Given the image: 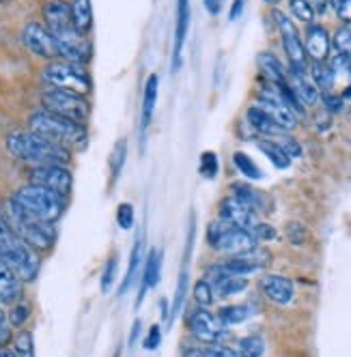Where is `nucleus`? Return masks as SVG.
I'll use <instances>...</instances> for the list:
<instances>
[{
    "label": "nucleus",
    "mask_w": 351,
    "mask_h": 357,
    "mask_svg": "<svg viewBox=\"0 0 351 357\" xmlns=\"http://www.w3.org/2000/svg\"><path fill=\"white\" fill-rule=\"evenodd\" d=\"M158 89H160V78L156 73L149 75V80L144 84V97H142V130H147L149 123H151L156 101H158Z\"/></svg>",
    "instance_id": "393cba45"
},
{
    "label": "nucleus",
    "mask_w": 351,
    "mask_h": 357,
    "mask_svg": "<svg viewBox=\"0 0 351 357\" xmlns=\"http://www.w3.org/2000/svg\"><path fill=\"white\" fill-rule=\"evenodd\" d=\"M231 192H233V196H235L237 200H241L244 205L250 207L255 213H263V211L269 209V200H267V196H265L263 192L255 190L253 185L235 183V185L231 188Z\"/></svg>",
    "instance_id": "5701e85b"
},
{
    "label": "nucleus",
    "mask_w": 351,
    "mask_h": 357,
    "mask_svg": "<svg viewBox=\"0 0 351 357\" xmlns=\"http://www.w3.org/2000/svg\"><path fill=\"white\" fill-rule=\"evenodd\" d=\"M218 158H216V153L207 151L200 155V166H198V172L203 174L205 178H214L218 174Z\"/></svg>",
    "instance_id": "ea45409f"
},
{
    "label": "nucleus",
    "mask_w": 351,
    "mask_h": 357,
    "mask_svg": "<svg viewBox=\"0 0 351 357\" xmlns=\"http://www.w3.org/2000/svg\"><path fill=\"white\" fill-rule=\"evenodd\" d=\"M330 47H332V39H330L328 31L319 26V24H308L306 43H304L306 56H311L313 63H328Z\"/></svg>",
    "instance_id": "a211bd4d"
},
{
    "label": "nucleus",
    "mask_w": 351,
    "mask_h": 357,
    "mask_svg": "<svg viewBox=\"0 0 351 357\" xmlns=\"http://www.w3.org/2000/svg\"><path fill=\"white\" fill-rule=\"evenodd\" d=\"M271 86H274V84H271ZM259 108L265 110L276 123H278V125L283 127L285 132L295 130V127H297V114L285 104L283 97L278 95V91H276V89L263 91V93L259 95Z\"/></svg>",
    "instance_id": "4468645a"
},
{
    "label": "nucleus",
    "mask_w": 351,
    "mask_h": 357,
    "mask_svg": "<svg viewBox=\"0 0 351 357\" xmlns=\"http://www.w3.org/2000/svg\"><path fill=\"white\" fill-rule=\"evenodd\" d=\"M308 5L315 9V13H323V11H325V7L330 5V0H308Z\"/></svg>",
    "instance_id": "3c124183"
},
{
    "label": "nucleus",
    "mask_w": 351,
    "mask_h": 357,
    "mask_svg": "<svg viewBox=\"0 0 351 357\" xmlns=\"http://www.w3.org/2000/svg\"><path fill=\"white\" fill-rule=\"evenodd\" d=\"M257 213L246 207L241 200H237L235 196H227L220 202V220L229 226L235 228H244V231H250L257 224Z\"/></svg>",
    "instance_id": "2eb2a0df"
},
{
    "label": "nucleus",
    "mask_w": 351,
    "mask_h": 357,
    "mask_svg": "<svg viewBox=\"0 0 351 357\" xmlns=\"http://www.w3.org/2000/svg\"><path fill=\"white\" fill-rule=\"evenodd\" d=\"M261 293L276 305H289L295 299V287L289 278L278 273H267L259 280Z\"/></svg>",
    "instance_id": "dca6fc26"
},
{
    "label": "nucleus",
    "mask_w": 351,
    "mask_h": 357,
    "mask_svg": "<svg viewBox=\"0 0 351 357\" xmlns=\"http://www.w3.org/2000/svg\"><path fill=\"white\" fill-rule=\"evenodd\" d=\"M330 7L345 24H351V0H330Z\"/></svg>",
    "instance_id": "c03bdc74"
},
{
    "label": "nucleus",
    "mask_w": 351,
    "mask_h": 357,
    "mask_svg": "<svg viewBox=\"0 0 351 357\" xmlns=\"http://www.w3.org/2000/svg\"><path fill=\"white\" fill-rule=\"evenodd\" d=\"M11 198L24 211H29L31 215H35L43 222H50V224H57L67 209V198L59 196L57 192L47 190V188L35 185V183L22 185Z\"/></svg>",
    "instance_id": "423d86ee"
},
{
    "label": "nucleus",
    "mask_w": 351,
    "mask_h": 357,
    "mask_svg": "<svg viewBox=\"0 0 351 357\" xmlns=\"http://www.w3.org/2000/svg\"><path fill=\"white\" fill-rule=\"evenodd\" d=\"M41 80L50 89L69 91V93H76L82 97H87L91 93L89 73L82 69V65L69 63V61H52L41 71Z\"/></svg>",
    "instance_id": "0eeeda50"
},
{
    "label": "nucleus",
    "mask_w": 351,
    "mask_h": 357,
    "mask_svg": "<svg viewBox=\"0 0 351 357\" xmlns=\"http://www.w3.org/2000/svg\"><path fill=\"white\" fill-rule=\"evenodd\" d=\"M190 29V0H177V29H174V54H172V71L181 67V52L186 45Z\"/></svg>",
    "instance_id": "6ab92c4d"
},
{
    "label": "nucleus",
    "mask_w": 351,
    "mask_h": 357,
    "mask_svg": "<svg viewBox=\"0 0 351 357\" xmlns=\"http://www.w3.org/2000/svg\"><path fill=\"white\" fill-rule=\"evenodd\" d=\"M0 357H15V353H13L11 349L3 347V349H0Z\"/></svg>",
    "instance_id": "5fc2aeb1"
},
{
    "label": "nucleus",
    "mask_w": 351,
    "mask_h": 357,
    "mask_svg": "<svg viewBox=\"0 0 351 357\" xmlns=\"http://www.w3.org/2000/svg\"><path fill=\"white\" fill-rule=\"evenodd\" d=\"M265 340L261 338V336H246V338H241L239 340V344H237V351L244 355V357H263L265 355Z\"/></svg>",
    "instance_id": "7c9ffc66"
},
{
    "label": "nucleus",
    "mask_w": 351,
    "mask_h": 357,
    "mask_svg": "<svg viewBox=\"0 0 351 357\" xmlns=\"http://www.w3.org/2000/svg\"><path fill=\"white\" fill-rule=\"evenodd\" d=\"M188 327H190V334L196 340L207 342V344H218L227 336V325L218 319V314H211L207 308H198L196 312H192Z\"/></svg>",
    "instance_id": "ddd939ff"
},
{
    "label": "nucleus",
    "mask_w": 351,
    "mask_h": 357,
    "mask_svg": "<svg viewBox=\"0 0 351 357\" xmlns=\"http://www.w3.org/2000/svg\"><path fill=\"white\" fill-rule=\"evenodd\" d=\"M250 233L255 235V239L261 243V241H271L276 239V228L269 226V224H255L253 228H250Z\"/></svg>",
    "instance_id": "37998d69"
},
{
    "label": "nucleus",
    "mask_w": 351,
    "mask_h": 357,
    "mask_svg": "<svg viewBox=\"0 0 351 357\" xmlns=\"http://www.w3.org/2000/svg\"><path fill=\"white\" fill-rule=\"evenodd\" d=\"M200 357H244L239 351L231 349V347H224V344H211L209 349L200 351Z\"/></svg>",
    "instance_id": "a19ab883"
},
{
    "label": "nucleus",
    "mask_w": 351,
    "mask_h": 357,
    "mask_svg": "<svg viewBox=\"0 0 351 357\" xmlns=\"http://www.w3.org/2000/svg\"><path fill=\"white\" fill-rule=\"evenodd\" d=\"M253 317V308L246 303H237V305H224L218 312V319L224 323V325H239L244 321H248Z\"/></svg>",
    "instance_id": "c85d7f7f"
},
{
    "label": "nucleus",
    "mask_w": 351,
    "mask_h": 357,
    "mask_svg": "<svg viewBox=\"0 0 351 357\" xmlns=\"http://www.w3.org/2000/svg\"><path fill=\"white\" fill-rule=\"evenodd\" d=\"M207 241L214 250L229 254V257H237V254H246L250 250L259 248V241L250 231L244 228H235L224 224L222 220L211 222L207 228Z\"/></svg>",
    "instance_id": "6e6552de"
},
{
    "label": "nucleus",
    "mask_w": 351,
    "mask_h": 357,
    "mask_svg": "<svg viewBox=\"0 0 351 357\" xmlns=\"http://www.w3.org/2000/svg\"><path fill=\"white\" fill-rule=\"evenodd\" d=\"M0 259H3L22 280L24 284L33 282L41 269L39 252L24 241L0 211Z\"/></svg>",
    "instance_id": "7ed1b4c3"
},
{
    "label": "nucleus",
    "mask_w": 351,
    "mask_h": 357,
    "mask_svg": "<svg viewBox=\"0 0 351 357\" xmlns=\"http://www.w3.org/2000/svg\"><path fill=\"white\" fill-rule=\"evenodd\" d=\"M205 7H207V11H209L211 15H216V13H220V9H222V0H205Z\"/></svg>",
    "instance_id": "603ef678"
},
{
    "label": "nucleus",
    "mask_w": 351,
    "mask_h": 357,
    "mask_svg": "<svg viewBox=\"0 0 351 357\" xmlns=\"http://www.w3.org/2000/svg\"><path fill=\"white\" fill-rule=\"evenodd\" d=\"M29 181L41 188H47L57 192L63 198L71 196L73 190V176L69 172L67 166H59V164H50V166H33L29 170Z\"/></svg>",
    "instance_id": "9b49d317"
},
{
    "label": "nucleus",
    "mask_w": 351,
    "mask_h": 357,
    "mask_svg": "<svg viewBox=\"0 0 351 357\" xmlns=\"http://www.w3.org/2000/svg\"><path fill=\"white\" fill-rule=\"evenodd\" d=\"M43 20L47 31L52 33L57 47H59V56H63L69 63L84 65L91 61L93 47L76 26H73V20L69 13V5L63 0H50L43 7Z\"/></svg>",
    "instance_id": "f257e3e1"
},
{
    "label": "nucleus",
    "mask_w": 351,
    "mask_h": 357,
    "mask_svg": "<svg viewBox=\"0 0 351 357\" xmlns=\"http://www.w3.org/2000/svg\"><path fill=\"white\" fill-rule=\"evenodd\" d=\"M22 43L27 45L31 52L39 59H45L52 63L54 59H59V47L57 41L52 37V33L47 31L45 24L39 22H29L22 31Z\"/></svg>",
    "instance_id": "f8f14e48"
},
{
    "label": "nucleus",
    "mask_w": 351,
    "mask_h": 357,
    "mask_svg": "<svg viewBox=\"0 0 351 357\" xmlns=\"http://www.w3.org/2000/svg\"><path fill=\"white\" fill-rule=\"evenodd\" d=\"M233 164H235V168L246 176V178H253V181H257V178H261V170H259V166L250 160L246 153H241V151H237L235 155H233Z\"/></svg>",
    "instance_id": "473e14b6"
},
{
    "label": "nucleus",
    "mask_w": 351,
    "mask_h": 357,
    "mask_svg": "<svg viewBox=\"0 0 351 357\" xmlns=\"http://www.w3.org/2000/svg\"><path fill=\"white\" fill-rule=\"evenodd\" d=\"M259 149L263 151V155H265L276 168L285 170V168L291 166V158L287 155V151H285L281 144H276V142H271V140H259Z\"/></svg>",
    "instance_id": "cd10ccee"
},
{
    "label": "nucleus",
    "mask_w": 351,
    "mask_h": 357,
    "mask_svg": "<svg viewBox=\"0 0 351 357\" xmlns=\"http://www.w3.org/2000/svg\"><path fill=\"white\" fill-rule=\"evenodd\" d=\"M287 84L293 91V95L297 97V101L302 106H315L319 101V89L315 86L313 78L308 75V69H291L287 75Z\"/></svg>",
    "instance_id": "f3484780"
},
{
    "label": "nucleus",
    "mask_w": 351,
    "mask_h": 357,
    "mask_svg": "<svg viewBox=\"0 0 351 357\" xmlns=\"http://www.w3.org/2000/svg\"><path fill=\"white\" fill-rule=\"evenodd\" d=\"M31 312H33L31 303H29V301H24V299H17L15 303H11V308H9V312H7L9 325H11V327H17V329H22L24 325L29 323V319H31Z\"/></svg>",
    "instance_id": "c756f323"
},
{
    "label": "nucleus",
    "mask_w": 351,
    "mask_h": 357,
    "mask_svg": "<svg viewBox=\"0 0 351 357\" xmlns=\"http://www.w3.org/2000/svg\"><path fill=\"white\" fill-rule=\"evenodd\" d=\"M334 47H336V54L347 56L351 61V26H343L336 31L334 39H332Z\"/></svg>",
    "instance_id": "e433bc0d"
},
{
    "label": "nucleus",
    "mask_w": 351,
    "mask_h": 357,
    "mask_svg": "<svg viewBox=\"0 0 351 357\" xmlns=\"http://www.w3.org/2000/svg\"><path fill=\"white\" fill-rule=\"evenodd\" d=\"M11 340H13V336H11V325H9V319H7V314H5L3 310H0V349L7 347Z\"/></svg>",
    "instance_id": "49530a36"
},
{
    "label": "nucleus",
    "mask_w": 351,
    "mask_h": 357,
    "mask_svg": "<svg viewBox=\"0 0 351 357\" xmlns=\"http://www.w3.org/2000/svg\"><path fill=\"white\" fill-rule=\"evenodd\" d=\"M246 119H248V123L253 125V130L257 132V134H261V136H281V134H285V130L283 127L276 123L265 110H261L259 106H253V108H248V112H246Z\"/></svg>",
    "instance_id": "4be33fe9"
},
{
    "label": "nucleus",
    "mask_w": 351,
    "mask_h": 357,
    "mask_svg": "<svg viewBox=\"0 0 351 357\" xmlns=\"http://www.w3.org/2000/svg\"><path fill=\"white\" fill-rule=\"evenodd\" d=\"M241 11H244V0H235V3H233V9H231V13H229V20L235 22V20L241 15Z\"/></svg>",
    "instance_id": "8fccbe9b"
},
{
    "label": "nucleus",
    "mask_w": 351,
    "mask_h": 357,
    "mask_svg": "<svg viewBox=\"0 0 351 357\" xmlns=\"http://www.w3.org/2000/svg\"><path fill=\"white\" fill-rule=\"evenodd\" d=\"M160 308H162V321H166L168 319V301H166V297L160 301Z\"/></svg>",
    "instance_id": "864d4df0"
},
{
    "label": "nucleus",
    "mask_w": 351,
    "mask_h": 357,
    "mask_svg": "<svg viewBox=\"0 0 351 357\" xmlns=\"http://www.w3.org/2000/svg\"><path fill=\"white\" fill-rule=\"evenodd\" d=\"M192 293H194V299H196V303L200 305V308H207V305H211L214 299H216L214 289H211V284L207 282V280H198V282L194 284Z\"/></svg>",
    "instance_id": "72a5a7b5"
},
{
    "label": "nucleus",
    "mask_w": 351,
    "mask_h": 357,
    "mask_svg": "<svg viewBox=\"0 0 351 357\" xmlns=\"http://www.w3.org/2000/svg\"><path fill=\"white\" fill-rule=\"evenodd\" d=\"M160 340H162V334H160V325H151V329H149V334L144 336L142 340V347L147 351H156L160 347Z\"/></svg>",
    "instance_id": "a18cd8bd"
},
{
    "label": "nucleus",
    "mask_w": 351,
    "mask_h": 357,
    "mask_svg": "<svg viewBox=\"0 0 351 357\" xmlns=\"http://www.w3.org/2000/svg\"><path fill=\"white\" fill-rule=\"evenodd\" d=\"M5 220L9 222V226L13 231L27 241L33 250L37 252H50L57 243V228L54 224L43 222L35 215H31L29 211H24L13 198H9L5 202L3 209Z\"/></svg>",
    "instance_id": "39448f33"
},
{
    "label": "nucleus",
    "mask_w": 351,
    "mask_h": 357,
    "mask_svg": "<svg viewBox=\"0 0 351 357\" xmlns=\"http://www.w3.org/2000/svg\"><path fill=\"white\" fill-rule=\"evenodd\" d=\"M259 69L263 71L265 78H267L271 84H276V86L287 82V73H285L283 65H281L278 61H276L271 54H267V52L259 54Z\"/></svg>",
    "instance_id": "bb28decb"
},
{
    "label": "nucleus",
    "mask_w": 351,
    "mask_h": 357,
    "mask_svg": "<svg viewBox=\"0 0 351 357\" xmlns=\"http://www.w3.org/2000/svg\"><path fill=\"white\" fill-rule=\"evenodd\" d=\"M140 331H142V323L140 321H134V327H132V334H130V349H134V344H136V340L140 338Z\"/></svg>",
    "instance_id": "09e8293b"
},
{
    "label": "nucleus",
    "mask_w": 351,
    "mask_h": 357,
    "mask_svg": "<svg viewBox=\"0 0 351 357\" xmlns=\"http://www.w3.org/2000/svg\"><path fill=\"white\" fill-rule=\"evenodd\" d=\"M265 3H267V5H278L281 0H265Z\"/></svg>",
    "instance_id": "6e6d98bb"
},
{
    "label": "nucleus",
    "mask_w": 351,
    "mask_h": 357,
    "mask_svg": "<svg viewBox=\"0 0 351 357\" xmlns=\"http://www.w3.org/2000/svg\"><path fill=\"white\" fill-rule=\"evenodd\" d=\"M125 158H128V140H119L112 149V155H110V166H112V178L117 181V176L125 164Z\"/></svg>",
    "instance_id": "f704fd0d"
},
{
    "label": "nucleus",
    "mask_w": 351,
    "mask_h": 357,
    "mask_svg": "<svg viewBox=\"0 0 351 357\" xmlns=\"http://www.w3.org/2000/svg\"><path fill=\"white\" fill-rule=\"evenodd\" d=\"M9 3V0H0V5H7Z\"/></svg>",
    "instance_id": "4d7b16f0"
},
{
    "label": "nucleus",
    "mask_w": 351,
    "mask_h": 357,
    "mask_svg": "<svg viewBox=\"0 0 351 357\" xmlns=\"http://www.w3.org/2000/svg\"><path fill=\"white\" fill-rule=\"evenodd\" d=\"M285 233H287V239L293 243V245H302L308 237V231H306V226L302 222H289L287 228H285Z\"/></svg>",
    "instance_id": "58836bf2"
},
{
    "label": "nucleus",
    "mask_w": 351,
    "mask_h": 357,
    "mask_svg": "<svg viewBox=\"0 0 351 357\" xmlns=\"http://www.w3.org/2000/svg\"><path fill=\"white\" fill-rule=\"evenodd\" d=\"M41 104H43V110L54 112L59 116H65L76 123H87L91 114V104L87 101V97L69 93V91L50 89L41 95Z\"/></svg>",
    "instance_id": "1a4fd4ad"
},
{
    "label": "nucleus",
    "mask_w": 351,
    "mask_h": 357,
    "mask_svg": "<svg viewBox=\"0 0 351 357\" xmlns=\"http://www.w3.org/2000/svg\"><path fill=\"white\" fill-rule=\"evenodd\" d=\"M7 151L17 160L33 166H50L59 164L67 166L73 158V153L52 140H47L35 132H11L7 136Z\"/></svg>",
    "instance_id": "f03ea898"
},
{
    "label": "nucleus",
    "mask_w": 351,
    "mask_h": 357,
    "mask_svg": "<svg viewBox=\"0 0 351 357\" xmlns=\"http://www.w3.org/2000/svg\"><path fill=\"white\" fill-rule=\"evenodd\" d=\"M22 284L17 273L0 259V305H11L22 299Z\"/></svg>",
    "instance_id": "aec40b11"
},
{
    "label": "nucleus",
    "mask_w": 351,
    "mask_h": 357,
    "mask_svg": "<svg viewBox=\"0 0 351 357\" xmlns=\"http://www.w3.org/2000/svg\"><path fill=\"white\" fill-rule=\"evenodd\" d=\"M160 269H162V254H160V250H151V252H149L147 261H144V273H142V282H140L136 305L142 303L147 291H151V289L158 287V282H160Z\"/></svg>",
    "instance_id": "412c9836"
},
{
    "label": "nucleus",
    "mask_w": 351,
    "mask_h": 357,
    "mask_svg": "<svg viewBox=\"0 0 351 357\" xmlns=\"http://www.w3.org/2000/svg\"><path fill=\"white\" fill-rule=\"evenodd\" d=\"M142 250H144V237L138 235V239H136V243H134V248H132V254H130L128 273H125V280H123V284H121V289H119V295H125V293L130 291V287H132V282H134V278H136V273H138V267H140V263H142Z\"/></svg>",
    "instance_id": "a878e982"
},
{
    "label": "nucleus",
    "mask_w": 351,
    "mask_h": 357,
    "mask_svg": "<svg viewBox=\"0 0 351 357\" xmlns=\"http://www.w3.org/2000/svg\"><path fill=\"white\" fill-rule=\"evenodd\" d=\"M15 357H35V338L31 331L22 329L20 334L13 338V349Z\"/></svg>",
    "instance_id": "2f4dec72"
},
{
    "label": "nucleus",
    "mask_w": 351,
    "mask_h": 357,
    "mask_svg": "<svg viewBox=\"0 0 351 357\" xmlns=\"http://www.w3.org/2000/svg\"><path fill=\"white\" fill-rule=\"evenodd\" d=\"M114 275H117V257H112L106 267H104V273H102V291L108 293L114 284Z\"/></svg>",
    "instance_id": "79ce46f5"
},
{
    "label": "nucleus",
    "mask_w": 351,
    "mask_h": 357,
    "mask_svg": "<svg viewBox=\"0 0 351 357\" xmlns=\"http://www.w3.org/2000/svg\"><path fill=\"white\" fill-rule=\"evenodd\" d=\"M117 224L123 228V231H132L134 228V207L130 202H121L117 207Z\"/></svg>",
    "instance_id": "4c0bfd02"
},
{
    "label": "nucleus",
    "mask_w": 351,
    "mask_h": 357,
    "mask_svg": "<svg viewBox=\"0 0 351 357\" xmlns=\"http://www.w3.org/2000/svg\"><path fill=\"white\" fill-rule=\"evenodd\" d=\"M69 13L76 26L82 35H87L93 29V7L91 0H71L69 3Z\"/></svg>",
    "instance_id": "b1692460"
},
{
    "label": "nucleus",
    "mask_w": 351,
    "mask_h": 357,
    "mask_svg": "<svg viewBox=\"0 0 351 357\" xmlns=\"http://www.w3.org/2000/svg\"><path fill=\"white\" fill-rule=\"evenodd\" d=\"M274 22L276 26L281 31V37H283V45H285V52H287V59L291 63V69H302L306 71L308 69V61H306V50H304V41L299 39V33L295 29V24L278 9H274Z\"/></svg>",
    "instance_id": "9d476101"
},
{
    "label": "nucleus",
    "mask_w": 351,
    "mask_h": 357,
    "mask_svg": "<svg viewBox=\"0 0 351 357\" xmlns=\"http://www.w3.org/2000/svg\"><path fill=\"white\" fill-rule=\"evenodd\" d=\"M29 130L61 144V146H65V149H69V151L82 149L89 140L84 123L69 121L65 116H59V114L47 112V110H37L35 114H31Z\"/></svg>",
    "instance_id": "20e7f679"
},
{
    "label": "nucleus",
    "mask_w": 351,
    "mask_h": 357,
    "mask_svg": "<svg viewBox=\"0 0 351 357\" xmlns=\"http://www.w3.org/2000/svg\"><path fill=\"white\" fill-rule=\"evenodd\" d=\"M281 146L287 151V155H289V158H293V155L299 158V155H302V149H299V144H297L295 140H291V138H287Z\"/></svg>",
    "instance_id": "de8ad7c7"
},
{
    "label": "nucleus",
    "mask_w": 351,
    "mask_h": 357,
    "mask_svg": "<svg viewBox=\"0 0 351 357\" xmlns=\"http://www.w3.org/2000/svg\"><path fill=\"white\" fill-rule=\"evenodd\" d=\"M289 9L299 22H304V24H313V20L317 15L315 9L308 5V0H289Z\"/></svg>",
    "instance_id": "c9c22d12"
}]
</instances>
